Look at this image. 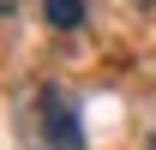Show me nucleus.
<instances>
[{
	"mask_svg": "<svg viewBox=\"0 0 156 150\" xmlns=\"http://www.w3.org/2000/svg\"><path fill=\"white\" fill-rule=\"evenodd\" d=\"M132 6H156V0H132Z\"/></svg>",
	"mask_w": 156,
	"mask_h": 150,
	"instance_id": "20e7f679",
	"label": "nucleus"
},
{
	"mask_svg": "<svg viewBox=\"0 0 156 150\" xmlns=\"http://www.w3.org/2000/svg\"><path fill=\"white\" fill-rule=\"evenodd\" d=\"M42 24L48 30H78L84 24V0H42Z\"/></svg>",
	"mask_w": 156,
	"mask_h": 150,
	"instance_id": "f03ea898",
	"label": "nucleus"
},
{
	"mask_svg": "<svg viewBox=\"0 0 156 150\" xmlns=\"http://www.w3.org/2000/svg\"><path fill=\"white\" fill-rule=\"evenodd\" d=\"M12 12H18V0H0V24H6V18H12Z\"/></svg>",
	"mask_w": 156,
	"mask_h": 150,
	"instance_id": "7ed1b4c3",
	"label": "nucleus"
},
{
	"mask_svg": "<svg viewBox=\"0 0 156 150\" xmlns=\"http://www.w3.org/2000/svg\"><path fill=\"white\" fill-rule=\"evenodd\" d=\"M36 144L42 150H84V126H78L72 102L60 90H42L36 96Z\"/></svg>",
	"mask_w": 156,
	"mask_h": 150,
	"instance_id": "f257e3e1",
	"label": "nucleus"
}]
</instances>
